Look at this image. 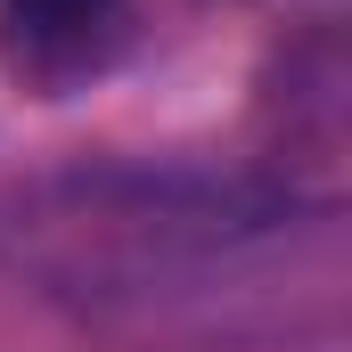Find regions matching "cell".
I'll return each mask as SVG.
<instances>
[{
  "mask_svg": "<svg viewBox=\"0 0 352 352\" xmlns=\"http://www.w3.org/2000/svg\"><path fill=\"white\" fill-rule=\"evenodd\" d=\"M107 16H115V0H0V41H8V58L50 66V58H82Z\"/></svg>",
  "mask_w": 352,
  "mask_h": 352,
  "instance_id": "obj_1",
  "label": "cell"
}]
</instances>
